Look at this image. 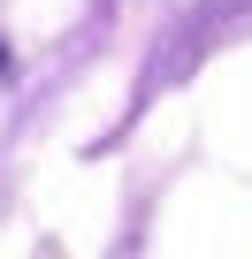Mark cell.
Wrapping results in <instances>:
<instances>
[{"label":"cell","instance_id":"1","mask_svg":"<svg viewBox=\"0 0 252 259\" xmlns=\"http://www.w3.org/2000/svg\"><path fill=\"white\" fill-rule=\"evenodd\" d=\"M0 69H8V46H0Z\"/></svg>","mask_w":252,"mask_h":259}]
</instances>
